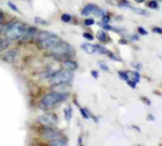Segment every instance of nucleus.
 I'll list each match as a JSON object with an SVG mask.
<instances>
[{"label":"nucleus","mask_w":162,"mask_h":146,"mask_svg":"<svg viewBox=\"0 0 162 146\" xmlns=\"http://www.w3.org/2000/svg\"><path fill=\"white\" fill-rule=\"evenodd\" d=\"M2 19H3V14H2V12H0V23H1L2 21Z\"/></svg>","instance_id":"e433bc0d"},{"label":"nucleus","mask_w":162,"mask_h":146,"mask_svg":"<svg viewBox=\"0 0 162 146\" xmlns=\"http://www.w3.org/2000/svg\"><path fill=\"white\" fill-rule=\"evenodd\" d=\"M65 119L67 121H70L71 119V117H72V109L70 106H68L65 109Z\"/></svg>","instance_id":"dca6fc26"},{"label":"nucleus","mask_w":162,"mask_h":146,"mask_svg":"<svg viewBox=\"0 0 162 146\" xmlns=\"http://www.w3.org/2000/svg\"><path fill=\"white\" fill-rule=\"evenodd\" d=\"M38 121L45 126H54L58 123V117L54 113H46L38 118Z\"/></svg>","instance_id":"0eeeda50"},{"label":"nucleus","mask_w":162,"mask_h":146,"mask_svg":"<svg viewBox=\"0 0 162 146\" xmlns=\"http://www.w3.org/2000/svg\"><path fill=\"white\" fill-rule=\"evenodd\" d=\"M67 139L65 137H62L59 138L57 139H55V141H50V144L51 145H57V146H64V145H67Z\"/></svg>","instance_id":"9b49d317"},{"label":"nucleus","mask_w":162,"mask_h":146,"mask_svg":"<svg viewBox=\"0 0 162 146\" xmlns=\"http://www.w3.org/2000/svg\"><path fill=\"white\" fill-rule=\"evenodd\" d=\"M8 5H9V7H11V8L12 9V11H14V12H19V10H18V8L17 7H16L14 3H12V2H9L8 3Z\"/></svg>","instance_id":"393cba45"},{"label":"nucleus","mask_w":162,"mask_h":146,"mask_svg":"<svg viewBox=\"0 0 162 146\" xmlns=\"http://www.w3.org/2000/svg\"><path fill=\"white\" fill-rule=\"evenodd\" d=\"M120 44H125V45H126L127 44V42L126 41H123V39H121V41H120Z\"/></svg>","instance_id":"c9c22d12"},{"label":"nucleus","mask_w":162,"mask_h":146,"mask_svg":"<svg viewBox=\"0 0 162 146\" xmlns=\"http://www.w3.org/2000/svg\"><path fill=\"white\" fill-rule=\"evenodd\" d=\"M82 36H84V38H86L87 40H93V36L91 34H89V33H84Z\"/></svg>","instance_id":"2f4dec72"},{"label":"nucleus","mask_w":162,"mask_h":146,"mask_svg":"<svg viewBox=\"0 0 162 146\" xmlns=\"http://www.w3.org/2000/svg\"><path fill=\"white\" fill-rule=\"evenodd\" d=\"M133 39H134V41H137L138 37H137V35H133V36H132V40H133Z\"/></svg>","instance_id":"f704fd0d"},{"label":"nucleus","mask_w":162,"mask_h":146,"mask_svg":"<svg viewBox=\"0 0 162 146\" xmlns=\"http://www.w3.org/2000/svg\"><path fill=\"white\" fill-rule=\"evenodd\" d=\"M102 23H108L109 21H110V17H109V16L108 15H103V16H102Z\"/></svg>","instance_id":"cd10ccee"},{"label":"nucleus","mask_w":162,"mask_h":146,"mask_svg":"<svg viewBox=\"0 0 162 146\" xmlns=\"http://www.w3.org/2000/svg\"><path fill=\"white\" fill-rule=\"evenodd\" d=\"M94 23H95L94 19L87 18V19H85V20H84V24L86 25V26H91V25H93Z\"/></svg>","instance_id":"5701e85b"},{"label":"nucleus","mask_w":162,"mask_h":146,"mask_svg":"<svg viewBox=\"0 0 162 146\" xmlns=\"http://www.w3.org/2000/svg\"><path fill=\"white\" fill-rule=\"evenodd\" d=\"M34 38L37 40L38 45L42 48L46 49H51L59 42L62 41V39L58 35L49 31H37Z\"/></svg>","instance_id":"7ed1b4c3"},{"label":"nucleus","mask_w":162,"mask_h":146,"mask_svg":"<svg viewBox=\"0 0 162 146\" xmlns=\"http://www.w3.org/2000/svg\"><path fill=\"white\" fill-rule=\"evenodd\" d=\"M135 2H137V3H142V2L144 1V0H135Z\"/></svg>","instance_id":"4c0bfd02"},{"label":"nucleus","mask_w":162,"mask_h":146,"mask_svg":"<svg viewBox=\"0 0 162 146\" xmlns=\"http://www.w3.org/2000/svg\"><path fill=\"white\" fill-rule=\"evenodd\" d=\"M132 10L135 12H137V14H140V15H147L148 13L144 11V10H142V9H138V8H132Z\"/></svg>","instance_id":"aec40b11"},{"label":"nucleus","mask_w":162,"mask_h":146,"mask_svg":"<svg viewBox=\"0 0 162 146\" xmlns=\"http://www.w3.org/2000/svg\"><path fill=\"white\" fill-rule=\"evenodd\" d=\"M108 56H109V58H110V59L115 60V61H118V60H120L118 57H116V56L113 54V53H111V52H109V53H108Z\"/></svg>","instance_id":"7c9ffc66"},{"label":"nucleus","mask_w":162,"mask_h":146,"mask_svg":"<svg viewBox=\"0 0 162 146\" xmlns=\"http://www.w3.org/2000/svg\"><path fill=\"white\" fill-rule=\"evenodd\" d=\"M61 19H62L64 22H67H67H70V21H71L72 17H71L70 14H67V13H64V14L62 15Z\"/></svg>","instance_id":"6ab92c4d"},{"label":"nucleus","mask_w":162,"mask_h":146,"mask_svg":"<svg viewBox=\"0 0 162 146\" xmlns=\"http://www.w3.org/2000/svg\"><path fill=\"white\" fill-rule=\"evenodd\" d=\"M99 66H100V68L102 69V70L107 71V72L109 71V68H108V66H107L106 65L104 64L103 62H100V63H99Z\"/></svg>","instance_id":"4be33fe9"},{"label":"nucleus","mask_w":162,"mask_h":146,"mask_svg":"<svg viewBox=\"0 0 162 146\" xmlns=\"http://www.w3.org/2000/svg\"><path fill=\"white\" fill-rule=\"evenodd\" d=\"M93 14H95L96 16H100V17H102V16L104 15V12L102 11V10L99 9L98 7H96V9L94 10V12H93Z\"/></svg>","instance_id":"a211bd4d"},{"label":"nucleus","mask_w":162,"mask_h":146,"mask_svg":"<svg viewBox=\"0 0 162 146\" xmlns=\"http://www.w3.org/2000/svg\"><path fill=\"white\" fill-rule=\"evenodd\" d=\"M127 82V84L130 85V87H132V88H135V85H137V83H135L134 81H126Z\"/></svg>","instance_id":"c756f323"},{"label":"nucleus","mask_w":162,"mask_h":146,"mask_svg":"<svg viewBox=\"0 0 162 146\" xmlns=\"http://www.w3.org/2000/svg\"><path fill=\"white\" fill-rule=\"evenodd\" d=\"M132 80H133L135 83H137V84L140 81V75L138 74V72L135 71L132 73Z\"/></svg>","instance_id":"f3484780"},{"label":"nucleus","mask_w":162,"mask_h":146,"mask_svg":"<svg viewBox=\"0 0 162 146\" xmlns=\"http://www.w3.org/2000/svg\"><path fill=\"white\" fill-rule=\"evenodd\" d=\"M68 99V92H52L45 95L40 102V107L44 110H48L60 104Z\"/></svg>","instance_id":"f257e3e1"},{"label":"nucleus","mask_w":162,"mask_h":146,"mask_svg":"<svg viewBox=\"0 0 162 146\" xmlns=\"http://www.w3.org/2000/svg\"><path fill=\"white\" fill-rule=\"evenodd\" d=\"M81 48H82V50L88 53V54H93V53L96 52L95 45L89 44V43H84V44H82Z\"/></svg>","instance_id":"6e6552de"},{"label":"nucleus","mask_w":162,"mask_h":146,"mask_svg":"<svg viewBox=\"0 0 162 146\" xmlns=\"http://www.w3.org/2000/svg\"><path fill=\"white\" fill-rule=\"evenodd\" d=\"M137 29H138V31H140V34H142V35H146L147 33H148L147 31H145V29L142 28V27H140V28H138Z\"/></svg>","instance_id":"c85d7f7f"},{"label":"nucleus","mask_w":162,"mask_h":146,"mask_svg":"<svg viewBox=\"0 0 162 146\" xmlns=\"http://www.w3.org/2000/svg\"><path fill=\"white\" fill-rule=\"evenodd\" d=\"M91 74H92V76H93L94 78H98L99 77V73L97 71H92Z\"/></svg>","instance_id":"72a5a7b5"},{"label":"nucleus","mask_w":162,"mask_h":146,"mask_svg":"<svg viewBox=\"0 0 162 146\" xmlns=\"http://www.w3.org/2000/svg\"><path fill=\"white\" fill-rule=\"evenodd\" d=\"M16 56H17V53L14 50H11L8 53H6L4 56V59H5V61H7V62H12L16 58Z\"/></svg>","instance_id":"f8f14e48"},{"label":"nucleus","mask_w":162,"mask_h":146,"mask_svg":"<svg viewBox=\"0 0 162 146\" xmlns=\"http://www.w3.org/2000/svg\"><path fill=\"white\" fill-rule=\"evenodd\" d=\"M96 7H97V6L92 5V4L86 5L84 9H82V15H85V16H88V15H90V14H93V12H94V10L96 9Z\"/></svg>","instance_id":"1a4fd4ad"},{"label":"nucleus","mask_w":162,"mask_h":146,"mask_svg":"<svg viewBox=\"0 0 162 146\" xmlns=\"http://www.w3.org/2000/svg\"><path fill=\"white\" fill-rule=\"evenodd\" d=\"M97 38L100 40V41L101 42H104V41H106V39H107V35H106V33H105V31H100L98 33H97Z\"/></svg>","instance_id":"2eb2a0df"},{"label":"nucleus","mask_w":162,"mask_h":146,"mask_svg":"<svg viewBox=\"0 0 162 146\" xmlns=\"http://www.w3.org/2000/svg\"><path fill=\"white\" fill-rule=\"evenodd\" d=\"M153 31L157 32V33H159V34H162V29H160V28H154Z\"/></svg>","instance_id":"473e14b6"},{"label":"nucleus","mask_w":162,"mask_h":146,"mask_svg":"<svg viewBox=\"0 0 162 146\" xmlns=\"http://www.w3.org/2000/svg\"><path fill=\"white\" fill-rule=\"evenodd\" d=\"M50 50H51V53L56 58L63 59V60L69 59L71 56H73V53H74L72 46L64 41H60L57 45L54 46Z\"/></svg>","instance_id":"20e7f679"},{"label":"nucleus","mask_w":162,"mask_h":146,"mask_svg":"<svg viewBox=\"0 0 162 146\" xmlns=\"http://www.w3.org/2000/svg\"><path fill=\"white\" fill-rule=\"evenodd\" d=\"M95 48H96V52H99V53H101V54H106V53H109V51L104 48V46H101L100 45H95Z\"/></svg>","instance_id":"4468645a"},{"label":"nucleus","mask_w":162,"mask_h":146,"mask_svg":"<svg viewBox=\"0 0 162 146\" xmlns=\"http://www.w3.org/2000/svg\"><path fill=\"white\" fill-rule=\"evenodd\" d=\"M27 26L22 22H12L7 25L3 29V32L7 36L8 39L11 40H19L25 37L27 32Z\"/></svg>","instance_id":"f03ea898"},{"label":"nucleus","mask_w":162,"mask_h":146,"mask_svg":"<svg viewBox=\"0 0 162 146\" xmlns=\"http://www.w3.org/2000/svg\"><path fill=\"white\" fill-rule=\"evenodd\" d=\"M80 111H81V113H82V117H84V119H89V115H88V113L84 110V109H82V108H81L80 109Z\"/></svg>","instance_id":"a878e982"},{"label":"nucleus","mask_w":162,"mask_h":146,"mask_svg":"<svg viewBox=\"0 0 162 146\" xmlns=\"http://www.w3.org/2000/svg\"><path fill=\"white\" fill-rule=\"evenodd\" d=\"M62 136H63L62 132L57 130V129L52 128V126H47V127L42 131L43 138L47 139V141H55V139L61 138Z\"/></svg>","instance_id":"423d86ee"},{"label":"nucleus","mask_w":162,"mask_h":146,"mask_svg":"<svg viewBox=\"0 0 162 146\" xmlns=\"http://www.w3.org/2000/svg\"><path fill=\"white\" fill-rule=\"evenodd\" d=\"M74 78V74L71 70H67L65 71H59L56 72L55 74H53L50 77L49 80V83L51 85H59V84H65V83H67V84H70V83L73 81Z\"/></svg>","instance_id":"39448f33"},{"label":"nucleus","mask_w":162,"mask_h":146,"mask_svg":"<svg viewBox=\"0 0 162 146\" xmlns=\"http://www.w3.org/2000/svg\"><path fill=\"white\" fill-rule=\"evenodd\" d=\"M64 65H65V68L68 69V70H71V71H74L75 69H77V68H78L77 63L71 61V60H69V59L65 60V63H64Z\"/></svg>","instance_id":"9d476101"},{"label":"nucleus","mask_w":162,"mask_h":146,"mask_svg":"<svg viewBox=\"0 0 162 146\" xmlns=\"http://www.w3.org/2000/svg\"><path fill=\"white\" fill-rule=\"evenodd\" d=\"M9 46H10V42L8 41V39L0 38V52H2L6 48H8Z\"/></svg>","instance_id":"ddd939ff"},{"label":"nucleus","mask_w":162,"mask_h":146,"mask_svg":"<svg viewBox=\"0 0 162 146\" xmlns=\"http://www.w3.org/2000/svg\"><path fill=\"white\" fill-rule=\"evenodd\" d=\"M102 28H103L104 29H106V31H110V29H112V27L108 25V23H103V25H101Z\"/></svg>","instance_id":"bb28decb"},{"label":"nucleus","mask_w":162,"mask_h":146,"mask_svg":"<svg viewBox=\"0 0 162 146\" xmlns=\"http://www.w3.org/2000/svg\"><path fill=\"white\" fill-rule=\"evenodd\" d=\"M148 6H149V8H151V9H157V3L155 2V1H150L149 2V4H148Z\"/></svg>","instance_id":"b1692460"},{"label":"nucleus","mask_w":162,"mask_h":146,"mask_svg":"<svg viewBox=\"0 0 162 146\" xmlns=\"http://www.w3.org/2000/svg\"><path fill=\"white\" fill-rule=\"evenodd\" d=\"M118 75H120V77L121 80H124V81H128V80H129V76H128L127 72L120 71V72H118Z\"/></svg>","instance_id":"412c9836"}]
</instances>
